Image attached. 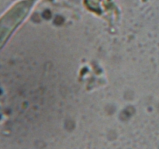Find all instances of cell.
Here are the masks:
<instances>
[{
    "label": "cell",
    "mask_w": 159,
    "mask_h": 149,
    "mask_svg": "<svg viewBox=\"0 0 159 149\" xmlns=\"http://www.w3.org/2000/svg\"><path fill=\"white\" fill-rule=\"evenodd\" d=\"M34 2V0H28L23 4L19 5L18 7H16L12 12H9V15L0 21V46L3 44L6 39L12 32L20 20L25 17Z\"/></svg>",
    "instance_id": "obj_1"
}]
</instances>
